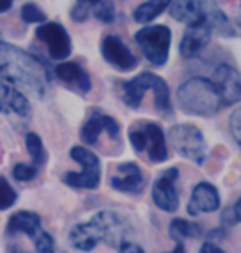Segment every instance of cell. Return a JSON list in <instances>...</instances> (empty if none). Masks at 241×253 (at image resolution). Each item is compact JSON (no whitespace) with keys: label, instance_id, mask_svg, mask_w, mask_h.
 Masks as SVG:
<instances>
[{"label":"cell","instance_id":"1","mask_svg":"<svg viewBox=\"0 0 241 253\" xmlns=\"http://www.w3.org/2000/svg\"><path fill=\"white\" fill-rule=\"evenodd\" d=\"M0 80L37 99H45L52 73L41 58L0 41Z\"/></svg>","mask_w":241,"mask_h":253},{"label":"cell","instance_id":"2","mask_svg":"<svg viewBox=\"0 0 241 253\" xmlns=\"http://www.w3.org/2000/svg\"><path fill=\"white\" fill-rule=\"evenodd\" d=\"M132 235V225L123 214L101 211L89 221L78 223L69 233L70 244L80 252H91L99 242L117 248L121 240Z\"/></svg>","mask_w":241,"mask_h":253},{"label":"cell","instance_id":"3","mask_svg":"<svg viewBox=\"0 0 241 253\" xmlns=\"http://www.w3.org/2000/svg\"><path fill=\"white\" fill-rule=\"evenodd\" d=\"M176 103L184 114L197 118H211L223 108L217 86L213 80L204 77H193L182 82L176 89Z\"/></svg>","mask_w":241,"mask_h":253},{"label":"cell","instance_id":"4","mask_svg":"<svg viewBox=\"0 0 241 253\" xmlns=\"http://www.w3.org/2000/svg\"><path fill=\"white\" fill-rule=\"evenodd\" d=\"M128 140L136 153H147L148 160L154 164H162L169 158L164 130L154 121H143L134 125L128 132Z\"/></svg>","mask_w":241,"mask_h":253},{"label":"cell","instance_id":"5","mask_svg":"<svg viewBox=\"0 0 241 253\" xmlns=\"http://www.w3.org/2000/svg\"><path fill=\"white\" fill-rule=\"evenodd\" d=\"M167 136H169L172 149L182 158L191 160L197 166H203L206 162L208 145H206V138L199 126L191 125V123H178L169 128Z\"/></svg>","mask_w":241,"mask_h":253},{"label":"cell","instance_id":"6","mask_svg":"<svg viewBox=\"0 0 241 253\" xmlns=\"http://www.w3.org/2000/svg\"><path fill=\"white\" fill-rule=\"evenodd\" d=\"M69 157L78 162L82 169L80 171H69L63 175V182L70 188L78 190H97L101 184L102 171H101V158L89 151L86 145H74L70 147Z\"/></svg>","mask_w":241,"mask_h":253},{"label":"cell","instance_id":"7","mask_svg":"<svg viewBox=\"0 0 241 253\" xmlns=\"http://www.w3.org/2000/svg\"><path fill=\"white\" fill-rule=\"evenodd\" d=\"M134 40L141 48L143 56L147 58L152 65L162 67L169 60V50H171L172 34L169 26L165 24H145L141 30L136 32Z\"/></svg>","mask_w":241,"mask_h":253},{"label":"cell","instance_id":"8","mask_svg":"<svg viewBox=\"0 0 241 253\" xmlns=\"http://www.w3.org/2000/svg\"><path fill=\"white\" fill-rule=\"evenodd\" d=\"M35 38L45 45L52 60H58V62L67 60L72 52V41H70L69 32L60 23H52V21L41 23L35 30Z\"/></svg>","mask_w":241,"mask_h":253},{"label":"cell","instance_id":"9","mask_svg":"<svg viewBox=\"0 0 241 253\" xmlns=\"http://www.w3.org/2000/svg\"><path fill=\"white\" fill-rule=\"evenodd\" d=\"M176 181H178V169L169 168L160 173V177L152 184V201L154 205L164 212H176L180 207L178 192H176Z\"/></svg>","mask_w":241,"mask_h":253},{"label":"cell","instance_id":"10","mask_svg":"<svg viewBox=\"0 0 241 253\" xmlns=\"http://www.w3.org/2000/svg\"><path fill=\"white\" fill-rule=\"evenodd\" d=\"M101 54L106 62L121 73L134 71L138 67V58L119 36H106L101 43Z\"/></svg>","mask_w":241,"mask_h":253},{"label":"cell","instance_id":"11","mask_svg":"<svg viewBox=\"0 0 241 253\" xmlns=\"http://www.w3.org/2000/svg\"><path fill=\"white\" fill-rule=\"evenodd\" d=\"M240 71L230 63H219L213 71V84L217 86L223 106L238 104L241 99Z\"/></svg>","mask_w":241,"mask_h":253},{"label":"cell","instance_id":"12","mask_svg":"<svg viewBox=\"0 0 241 253\" xmlns=\"http://www.w3.org/2000/svg\"><path fill=\"white\" fill-rule=\"evenodd\" d=\"M147 179L136 162H123L115 168V173L109 177V186L117 192L138 196L145 190Z\"/></svg>","mask_w":241,"mask_h":253},{"label":"cell","instance_id":"13","mask_svg":"<svg viewBox=\"0 0 241 253\" xmlns=\"http://www.w3.org/2000/svg\"><path fill=\"white\" fill-rule=\"evenodd\" d=\"M102 132H106L109 136V140H119L121 126L115 121V118H111L108 114H102L101 110H93L80 130V138L86 145H95L99 142V136Z\"/></svg>","mask_w":241,"mask_h":253},{"label":"cell","instance_id":"14","mask_svg":"<svg viewBox=\"0 0 241 253\" xmlns=\"http://www.w3.org/2000/svg\"><path fill=\"white\" fill-rule=\"evenodd\" d=\"M211 30L204 19L187 24V30L180 41V54L186 60H193L203 54V50L210 45Z\"/></svg>","mask_w":241,"mask_h":253},{"label":"cell","instance_id":"15","mask_svg":"<svg viewBox=\"0 0 241 253\" xmlns=\"http://www.w3.org/2000/svg\"><path fill=\"white\" fill-rule=\"evenodd\" d=\"M0 114L2 116H15L19 119L32 118V104L28 97L19 87L6 84L0 80Z\"/></svg>","mask_w":241,"mask_h":253},{"label":"cell","instance_id":"16","mask_svg":"<svg viewBox=\"0 0 241 253\" xmlns=\"http://www.w3.org/2000/svg\"><path fill=\"white\" fill-rule=\"evenodd\" d=\"M221 207V196L219 190L211 182H199L191 190V198L187 203V214L199 216L204 212H215Z\"/></svg>","mask_w":241,"mask_h":253},{"label":"cell","instance_id":"17","mask_svg":"<svg viewBox=\"0 0 241 253\" xmlns=\"http://www.w3.org/2000/svg\"><path fill=\"white\" fill-rule=\"evenodd\" d=\"M54 75L56 79L60 80V82H63L69 89H72L74 93L87 95L91 91V79H89L87 71L80 63L62 60V62L56 65Z\"/></svg>","mask_w":241,"mask_h":253},{"label":"cell","instance_id":"18","mask_svg":"<svg viewBox=\"0 0 241 253\" xmlns=\"http://www.w3.org/2000/svg\"><path fill=\"white\" fill-rule=\"evenodd\" d=\"M201 13L206 24L210 26L211 34H217L219 38H225V40H232L238 36V30L234 28V24L219 6L217 0H201Z\"/></svg>","mask_w":241,"mask_h":253},{"label":"cell","instance_id":"19","mask_svg":"<svg viewBox=\"0 0 241 253\" xmlns=\"http://www.w3.org/2000/svg\"><path fill=\"white\" fill-rule=\"evenodd\" d=\"M158 75L154 73H141L138 77H134L132 80H123V84L119 86V91H121V99L126 106H130L134 110H138L143 103V97L147 91L152 89Z\"/></svg>","mask_w":241,"mask_h":253},{"label":"cell","instance_id":"20","mask_svg":"<svg viewBox=\"0 0 241 253\" xmlns=\"http://www.w3.org/2000/svg\"><path fill=\"white\" fill-rule=\"evenodd\" d=\"M41 229V216L32 211H19L8 220L6 231L8 235L15 237V235H26V237L34 238Z\"/></svg>","mask_w":241,"mask_h":253},{"label":"cell","instance_id":"21","mask_svg":"<svg viewBox=\"0 0 241 253\" xmlns=\"http://www.w3.org/2000/svg\"><path fill=\"white\" fill-rule=\"evenodd\" d=\"M167 9H169V15L176 23L191 24L199 19H203L201 0H171Z\"/></svg>","mask_w":241,"mask_h":253},{"label":"cell","instance_id":"22","mask_svg":"<svg viewBox=\"0 0 241 253\" xmlns=\"http://www.w3.org/2000/svg\"><path fill=\"white\" fill-rule=\"evenodd\" d=\"M169 231H171V238L176 240V250L174 252H184V240L186 238H201L204 235L203 227L195 221L184 220V218H174L169 223Z\"/></svg>","mask_w":241,"mask_h":253},{"label":"cell","instance_id":"23","mask_svg":"<svg viewBox=\"0 0 241 253\" xmlns=\"http://www.w3.org/2000/svg\"><path fill=\"white\" fill-rule=\"evenodd\" d=\"M169 2L171 0H147V2H143L134 9V21L139 24L152 23L156 17H160L167 9Z\"/></svg>","mask_w":241,"mask_h":253},{"label":"cell","instance_id":"24","mask_svg":"<svg viewBox=\"0 0 241 253\" xmlns=\"http://www.w3.org/2000/svg\"><path fill=\"white\" fill-rule=\"evenodd\" d=\"M24 143H26V151H28V155H30L32 162L35 164V166H43L45 162H47V149H45V145H43V140H41V136L35 134V132H28V134L24 136Z\"/></svg>","mask_w":241,"mask_h":253},{"label":"cell","instance_id":"25","mask_svg":"<svg viewBox=\"0 0 241 253\" xmlns=\"http://www.w3.org/2000/svg\"><path fill=\"white\" fill-rule=\"evenodd\" d=\"M19 199V194L17 190L9 184V181L6 177L0 175V211H8L17 203Z\"/></svg>","mask_w":241,"mask_h":253},{"label":"cell","instance_id":"26","mask_svg":"<svg viewBox=\"0 0 241 253\" xmlns=\"http://www.w3.org/2000/svg\"><path fill=\"white\" fill-rule=\"evenodd\" d=\"M93 15L102 24L113 23V19H115V4H113V0H99L95 4Z\"/></svg>","mask_w":241,"mask_h":253},{"label":"cell","instance_id":"27","mask_svg":"<svg viewBox=\"0 0 241 253\" xmlns=\"http://www.w3.org/2000/svg\"><path fill=\"white\" fill-rule=\"evenodd\" d=\"M21 19H23L26 24H41L47 21V15L45 11L39 8L37 4L34 2H28L21 8Z\"/></svg>","mask_w":241,"mask_h":253},{"label":"cell","instance_id":"28","mask_svg":"<svg viewBox=\"0 0 241 253\" xmlns=\"http://www.w3.org/2000/svg\"><path fill=\"white\" fill-rule=\"evenodd\" d=\"M11 175H13V179L19 181V182H30L39 175V166H35V164H24V162H19V164L13 166Z\"/></svg>","mask_w":241,"mask_h":253},{"label":"cell","instance_id":"29","mask_svg":"<svg viewBox=\"0 0 241 253\" xmlns=\"http://www.w3.org/2000/svg\"><path fill=\"white\" fill-rule=\"evenodd\" d=\"M240 220H241V203L240 199H238L236 203L226 207L225 211L221 212V223H223L225 229H232V227H236L240 223Z\"/></svg>","mask_w":241,"mask_h":253},{"label":"cell","instance_id":"30","mask_svg":"<svg viewBox=\"0 0 241 253\" xmlns=\"http://www.w3.org/2000/svg\"><path fill=\"white\" fill-rule=\"evenodd\" d=\"M34 244H35V252L39 253H52L56 250L52 235L43 229H39V233L34 237Z\"/></svg>","mask_w":241,"mask_h":253},{"label":"cell","instance_id":"31","mask_svg":"<svg viewBox=\"0 0 241 253\" xmlns=\"http://www.w3.org/2000/svg\"><path fill=\"white\" fill-rule=\"evenodd\" d=\"M87 17H89V4L78 0L76 4H74V8L70 9V19L76 21V23H86Z\"/></svg>","mask_w":241,"mask_h":253},{"label":"cell","instance_id":"32","mask_svg":"<svg viewBox=\"0 0 241 253\" xmlns=\"http://www.w3.org/2000/svg\"><path fill=\"white\" fill-rule=\"evenodd\" d=\"M240 121H241V114H240V110H234L232 114H230V119H228V125H230V132H232V136H234V142H236V145H240V143H241Z\"/></svg>","mask_w":241,"mask_h":253},{"label":"cell","instance_id":"33","mask_svg":"<svg viewBox=\"0 0 241 253\" xmlns=\"http://www.w3.org/2000/svg\"><path fill=\"white\" fill-rule=\"evenodd\" d=\"M117 252H136V253H143L145 252V248H141L139 244H136V242H132V240H128V238H125V240H121L119 242V246H117Z\"/></svg>","mask_w":241,"mask_h":253},{"label":"cell","instance_id":"34","mask_svg":"<svg viewBox=\"0 0 241 253\" xmlns=\"http://www.w3.org/2000/svg\"><path fill=\"white\" fill-rule=\"evenodd\" d=\"M199 252L201 253H223L225 250H223L219 244H215V242H204V244L199 248Z\"/></svg>","mask_w":241,"mask_h":253},{"label":"cell","instance_id":"35","mask_svg":"<svg viewBox=\"0 0 241 253\" xmlns=\"http://www.w3.org/2000/svg\"><path fill=\"white\" fill-rule=\"evenodd\" d=\"M206 237L208 238H215V240H225L226 238V229L225 227H221V229H211L206 233Z\"/></svg>","mask_w":241,"mask_h":253},{"label":"cell","instance_id":"36","mask_svg":"<svg viewBox=\"0 0 241 253\" xmlns=\"http://www.w3.org/2000/svg\"><path fill=\"white\" fill-rule=\"evenodd\" d=\"M13 2H15V0H0V13H6V11H9V9H11V6H13Z\"/></svg>","mask_w":241,"mask_h":253},{"label":"cell","instance_id":"37","mask_svg":"<svg viewBox=\"0 0 241 253\" xmlns=\"http://www.w3.org/2000/svg\"><path fill=\"white\" fill-rule=\"evenodd\" d=\"M82 2H86V4H89V6H95L99 0H82Z\"/></svg>","mask_w":241,"mask_h":253}]
</instances>
